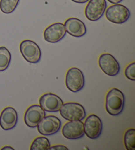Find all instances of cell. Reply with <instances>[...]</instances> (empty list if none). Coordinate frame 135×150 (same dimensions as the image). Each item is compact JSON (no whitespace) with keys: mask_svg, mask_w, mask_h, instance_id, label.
<instances>
[{"mask_svg":"<svg viewBox=\"0 0 135 150\" xmlns=\"http://www.w3.org/2000/svg\"><path fill=\"white\" fill-rule=\"evenodd\" d=\"M124 106V96L117 88L109 91L105 98V109L111 116H118L123 112Z\"/></svg>","mask_w":135,"mask_h":150,"instance_id":"1","label":"cell"},{"mask_svg":"<svg viewBox=\"0 0 135 150\" xmlns=\"http://www.w3.org/2000/svg\"><path fill=\"white\" fill-rule=\"evenodd\" d=\"M60 115L67 120H82L86 116V110L82 105L77 103H67L61 107Z\"/></svg>","mask_w":135,"mask_h":150,"instance_id":"2","label":"cell"},{"mask_svg":"<svg viewBox=\"0 0 135 150\" xmlns=\"http://www.w3.org/2000/svg\"><path fill=\"white\" fill-rule=\"evenodd\" d=\"M20 53L28 62L36 64L40 61L41 50L36 42L30 40H25L20 44Z\"/></svg>","mask_w":135,"mask_h":150,"instance_id":"3","label":"cell"},{"mask_svg":"<svg viewBox=\"0 0 135 150\" xmlns=\"http://www.w3.org/2000/svg\"><path fill=\"white\" fill-rule=\"evenodd\" d=\"M131 16L127 7L121 4H114L105 9V17L111 23L122 24L125 23Z\"/></svg>","mask_w":135,"mask_h":150,"instance_id":"4","label":"cell"},{"mask_svg":"<svg viewBox=\"0 0 135 150\" xmlns=\"http://www.w3.org/2000/svg\"><path fill=\"white\" fill-rule=\"evenodd\" d=\"M85 80L82 71L77 68H70L67 72L65 84L69 91L77 93L83 89Z\"/></svg>","mask_w":135,"mask_h":150,"instance_id":"5","label":"cell"},{"mask_svg":"<svg viewBox=\"0 0 135 150\" xmlns=\"http://www.w3.org/2000/svg\"><path fill=\"white\" fill-rule=\"evenodd\" d=\"M61 122L60 119L55 116H44L36 127L40 134L44 136H51L60 130Z\"/></svg>","mask_w":135,"mask_h":150,"instance_id":"6","label":"cell"},{"mask_svg":"<svg viewBox=\"0 0 135 150\" xmlns=\"http://www.w3.org/2000/svg\"><path fill=\"white\" fill-rule=\"evenodd\" d=\"M106 7L105 0H90L85 8V16L91 21H96L102 17Z\"/></svg>","mask_w":135,"mask_h":150,"instance_id":"7","label":"cell"},{"mask_svg":"<svg viewBox=\"0 0 135 150\" xmlns=\"http://www.w3.org/2000/svg\"><path fill=\"white\" fill-rule=\"evenodd\" d=\"M100 68L110 76H117L120 71V65L115 57L110 54H103L98 59Z\"/></svg>","mask_w":135,"mask_h":150,"instance_id":"8","label":"cell"},{"mask_svg":"<svg viewBox=\"0 0 135 150\" xmlns=\"http://www.w3.org/2000/svg\"><path fill=\"white\" fill-rule=\"evenodd\" d=\"M84 134L90 139H96L102 131V122L96 115H91L86 119L84 124Z\"/></svg>","mask_w":135,"mask_h":150,"instance_id":"9","label":"cell"},{"mask_svg":"<svg viewBox=\"0 0 135 150\" xmlns=\"http://www.w3.org/2000/svg\"><path fill=\"white\" fill-rule=\"evenodd\" d=\"M62 134L69 139L81 138L84 135V124L81 120L69 121L63 126Z\"/></svg>","mask_w":135,"mask_h":150,"instance_id":"10","label":"cell"},{"mask_svg":"<svg viewBox=\"0 0 135 150\" xmlns=\"http://www.w3.org/2000/svg\"><path fill=\"white\" fill-rule=\"evenodd\" d=\"M39 103L44 111L50 112H58L63 105V102L61 98L53 93L43 95L40 98Z\"/></svg>","mask_w":135,"mask_h":150,"instance_id":"11","label":"cell"},{"mask_svg":"<svg viewBox=\"0 0 135 150\" xmlns=\"http://www.w3.org/2000/svg\"><path fill=\"white\" fill-rule=\"evenodd\" d=\"M46 116L45 111L40 105H34L27 108L25 114V122L30 128H36Z\"/></svg>","mask_w":135,"mask_h":150,"instance_id":"12","label":"cell"},{"mask_svg":"<svg viewBox=\"0 0 135 150\" xmlns=\"http://www.w3.org/2000/svg\"><path fill=\"white\" fill-rule=\"evenodd\" d=\"M66 35L65 26L61 23H56L46 28L44 37L46 41L50 43H56L60 41Z\"/></svg>","mask_w":135,"mask_h":150,"instance_id":"13","label":"cell"},{"mask_svg":"<svg viewBox=\"0 0 135 150\" xmlns=\"http://www.w3.org/2000/svg\"><path fill=\"white\" fill-rule=\"evenodd\" d=\"M18 115L14 108L9 107L5 108L0 115V126L4 130H12L17 125Z\"/></svg>","mask_w":135,"mask_h":150,"instance_id":"14","label":"cell"},{"mask_svg":"<svg viewBox=\"0 0 135 150\" xmlns=\"http://www.w3.org/2000/svg\"><path fill=\"white\" fill-rule=\"evenodd\" d=\"M66 33L74 37H82L86 33V27L81 20L77 18H69L65 22Z\"/></svg>","mask_w":135,"mask_h":150,"instance_id":"15","label":"cell"},{"mask_svg":"<svg viewBox=\"0 0 135 150\" xmlns=\"http://www.w3.org/2000/svg\"><path fill=\"white\" fill-rule=\"evenodd\" d=\"M11 55L10 52L4 46L0 47V71H4L8 68L11 62Z\"/></svg>","mask_w":135,"mask_h":150,"instance_id":"16","label":"cell"},{"mask_svg":"<svg viewBox=\"0 0 135 150\" xmlns=\"http://www.w3.org/2000/svg\"><path fill=\"white\" fill-rule=\"evenodd\" d=\"M50 142L46 137L36 138L31 144V150H49L50 148Z\"/></svg>","mask_w":135,"mask_h":150,"instance_id":"17","label":"cell"},{"mask_svg":"<svg viewBox=\"0 0 135 150\" xmlns=\"http://www.w3.org/2000/svg\"><path fill=\"white\" fill-rule=\"evenodd\" d=\"M20 0H1L0 9L6 14H9L13 12L17 8Z\"/></svg>","mask_w":135,"mask_h":150,"instance_id":"18","label":"cell"},{"mask_svg":"<svg viewBox=\"0 0 135 150\" xmlns=\"http://www.w3.org/2000/svg\"><path fill=\"white\" fill-rule=\"evenodd\" d=\"M124 146L127 150L135 149V130L134 128L129 129L124 133Z\"/></svg>","mask_w":135,"mask_h":150,"instance_id":"19","label":"cell"},{"mask_svg":"<svg viewBox=\"0 0 135 150\" xmlns=\"http://www.w3.org/2000/svg\"><path fill=\"white\" fill-rule=\"evenodd\" d=\"M124 74L127 78H128L132 81L135 80V63L132 62L127 67L124 71Z\"/></svg>","mask_w":135,"mask_h":150,"instance_id":"20","label":"cell"},{"mask_svg":"<svg viewBox=\"0 0 135 150\" xmlns=\"http://www.w3.org/2000/svg\"><path fill=\"white\" fill-rule=\"evenodd\" d=\"M50 150H67L68 148L65 146H61V145H58V146H54L53 147H50Z\"/></svg>","mask_w":135,"mask_h":150,"instance_id":"21","label":"cell"},{"mask_svg":"<svg viewBox=\"0 0 135 150\" xmlns=\"http://www.w3.org/2000/svg\"><path fill=\"white\" fill-rule=\"evenodd\" d=\"M71 1L78 4H85L88 2V1H89V0H71Z\"/></svg>","mask_w":135,"mask_h":150,"instance_id":"22","label":"cell"},{"mask_svg":"<svg viewBox=\"0 0 135 150\" xmlns=\"http://www.w3.org/2000/svg\"><path fill=\"white\" fill-rule=\"evenodd\" d=\"M123 0H108L109 2H110L111 4H119L120 2H121Z\"/></svg>","mask_w":135,"mask_h":150,"instance_id":"23","label":"cell"},{"mask_svg":"<svg viewBox=\"0 0 135 150\" xmlns=\"http://www.w3.org/2000/svg\"><path fill=\"white\" fill-rule=\"evenodd\" d=\"M1 149H2V150H4V149H11V150H13L14 149L13 148V147H10V146H6V147H3V148H2Z\"/></svg>","mask_w":135,"mask_h":150,"instance_id":"24","label":"cell"}]
</instances>
